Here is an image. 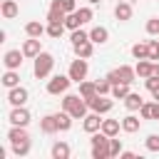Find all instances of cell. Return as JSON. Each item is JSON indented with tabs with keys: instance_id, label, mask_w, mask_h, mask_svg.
Wrapping results in <instances>:
<instances>
[{
	"instance_id": "obj_4",
	"label": "cell",
	"mask_w": 159,
	"mask_h": 159,
	"mask_svg": "<svg viewBox=\"0 0 159 159\" xmlns=\"http://www.w3.org/2000/svg\"><path fill=\"white\" fill-rule=\"evenodd\" d=\"M107 80H109L112 84H117V82H127V84H132V82L137 80V70L129 67V65H122V67L107 72Z\"/></svg>"
},
{
	"instance_id": "obj_26",
	"label": "cell",
	"mask_w": 159,
	"mask_h": 159,
	"mask_svg": "<svg viewBox=\"0 0 159 159\" xmlns=\"http://www.w3.org/2000/svg\"><path fill=\"white\" fill-rule=\"evenodd\" d=\"M132 57H134V60H147V57H149V47H147V42H137V45H132Z\"/></svg>"
},
{
	"instance_id": "obj_18",
	"label": "cell",
	"mask_w": 159,
	"mask_h": 159,
	"mask_svg": "<svg viewBox=\"0 0 159 159\" xmlns=\"http://www.w3.org/2000/svg\"><path fill=\"white\" fill-rule=\"evenodd\" d=\"M139 124H142V122H139V117H134V114H127V117L122 119V129H124L127 134H134V132L139 129Z\"/></svg>"
},
{
	"instance_id": "obj_9",
	"label": "cell",
	"mask_w": 159,
	"mask_h": 159,
	"mask_svg": "<svg viewBox=\"0 0 159 159\" xmlns=\"http://www.w3.org/2000/svg\"><path fill=\"white\" fill-rule=\"evenodd\" d=\"M27 97H30V94H27V89H25V87H20V84H17V87H12V89L7 92V102H10L12 107H25Z\"/></svg>"
},
{
	"instance_id": "obj_29",
	"label": "cell",
	"mask_w": 159,
	"mask_h": 159,
	"mask_svg": "<svg viewBox=\"0 0 159 159\" xmlns=\"http://www.w3.org/2000/svg\"><path fill=\"white\" fill-rule=\"evenodd\" d=\"M129 94V84L127 82H117V84H112V97L114 99H124Z\"/></svg>"
},
{
	"instance_id": "obj_34",
	"label": "cell",
	"mask_w": 159,
	"mask_h": 159,
	"mask_svg": "<svg viewBox=\"0 0 159 159\" xmlns=\"http://www.w3.org/2000/svg\"><path fill=\"white\" fill-rule=\"evenodd\" d=\"M97 94H112V82L104 77V80H97Z\"/></svg>"
},
{
	"instance_id": "obj_24",
	"label": "cell",
	"mask_w": 159,
	"mask_h": 159,
	"mask_svg": "<svg viewBox=\"0 0 159 159\" xmlns=\"http://www.w3.org/2000/svg\"><path fill=\"white\" fill-rule=\"evenodd\" d=\"M80 94L84 97V99H92L94 94H97V82H80Z\"/></svg>"
},
{
	"instance_id": "obj_40",
	"label": "cell",
	"mask_w": 159,
	"mask_h": 159,
	"mask_svg": "<svg viewBox=\"0 0 159 159\" xmlns=\"http://www.w3.org/2000/svg\"><path fill=\"white\" fill-rule=\"evenodd\" d=\"M139 114H142V119H152V104L144 102V104L139 107Z\"/></svg>"
},
{
	"instance_id": "obj_5",
	"label": "cell",
	"mask_w": 159,
	"mask_h": 159,
	"mask_svg": "<svg viewBox=\"0 0 159 159\" xmlns=\"http://www.w3.org/2000/svg\"><path fill=\"white\" fill-rule=\"evenodd\" d=\"M70 82H72L70 75H55V77L47 82V92H50V94H65V92L70 89Z\"/></svg>"
},
{
	"instance_id": "obj_30",
	"label": "cell",
	"mask_w": 159,
	"mask_h": 159,
	"mask_svg": "<svg viewBox=\"0 0 159 159\" xmlns=\"http://www.w3.org/2000/svg\"><path fill=\"white\" fill-rule=\"evenodd\" d=\"M65 27H67L65 22H47V35L57 40V37H62V32H65Z\"/></svg>"
},
{
	"instance_id": "obj_12",
	"label": "cell",
	"mask_w": 159,
	"mask_h": 159,
	"mask_svg": "<svg viewBox=\"0 0 159 159\" xmlns=\"http://www.w3.org/2000/svg\"><path fill=\"white\" fill-rule=\"evenodd\" d=\"M22 52H25V57H37V55L42 52V47H40V37H30V40H25V42H22Z\"/></svg>"
},
{
	"instance_id": "obj_33",
	"label": "cell",
	"mask_w": 159,
	"mask_h": 159,
	"mask_svg": "<svg viewBox=\"0 0 159 159\" xmlns=\"http://www.w3.org/2000/svg\"><path fill=\"white\" fill-rule=\"evenodd\" d=\"M72 45H77V42H84V40H89V32H84L82 27H77V30H72Z\"/></svg>"
},
{
	"instance_id": "obj_11",
	"label": "cell",
	"mask_w": 159,
	"mask_h": 159,
	"mask_svg": "<svg viewBox=\"0 0 159 159\" xmlns=\"http://www.w3.org/2000/svg\"><path fill=\"white\" fill-rule=\"evenodd\" d=\"M102 122H104V119H99V114H97V112H92V114H87V117H84L82 127H84V132H87V134H94V132H99V129H102Z\"/></svg>"
},
{
	"instance_id": "obj_23",
	"label": "cell",
	"mask_w": 159,
	"mask_h": 159,
	"mask_svg": "<svg viewBox=\"0 0 159 159\" xmlns=\"http://www.w3.org/2000/svg\"><path fill=\"white\" fill-rule=\"evenodd\" d=\"M2 84H5L7 89L17 87V84H20V75H17V70H7V72L2 75Z\"/></svg>"
},
{
	"instance_id": "obj_47",
	"label": "cell",
	"mask_w": 159,
	"mask_h": 159,
	"mask_svg": "<svg viewBox=\"0 0 159 159\" xmlns=\"http://www.w3.org/2000/svg\"><path fill=\"white\" fill-rule=\"evenodd\" d=\"M87 2H92V5H97V2H102V0H87Z\"/></svg>"
},
{
	"instance_id": "obj_17",
	"label": "cell",
	"mask_w": 159,
	"mask_h": 159,
	"mask_svg": "<svg viewBox=\"0 0 159 159\" xmlns=\"http://www.w3.org/2000/svg\"><path fill=\"white\" fill-rule=\"evenodd\" d=\"M55 117H57V127H60V132H67V129L72 127V119H75V117H72V114H70L67 109H62V112H57Z\"/></svg>"
},
{
	"instance_id": "obj_21",
	"label": "cell",
	"mask_w": 159,
	"mask_h": 159,
	"mask_svg": "<svg viewBox=\"0 0 159 159\" xmlns=\"http://www.w3.org/2000/svg\"><path fill=\"white\" fill-rule=\"evenodd\" d=\"M119 127H122V122H117V119H104L102 122V132L107 137H117L119 134Z\"/></svg>"
},
{
	"instance_id": "obj_2",
	"label": "cell",
	"mask_w": 159,
	"mask_h": 159,
	"mask_svg": "<svg viewBox=\"0 0 159 159\" xmlns=\"http://www.w3.org/2000/svg\"><path fill=\"white\" fill-rule=\"evenodd\" d=\"M109 139L112 137H107L102 129L92 134V139H89V144H92V159H109Z\"/></svg>"
},
{
	"instance_id": "obj_6",
	"label": "cell",
	"mask_w": 159,
	"mask_h": 159,
	"mask_svg": "<svg viewBox=\"0 0 159 159\" xmlns=\"http://www.w3.org/2000/svg\"><path fill=\"white\" fill-rule=\"evenodd\" d=\"M87 70H89V65H87V60L84 57H77V60H72V65H70V77H72V82H82L84 77H87Z\"/></svg>"
},
{
	"instance_id": "obj_8",
	"label": "cell",
	"mask_w": 159,
	"mask_h": 159,
	"mask_svg": "<svg viewBox=\"0 0 159 159\" xmlns=\"http://www.w3.org/2000/svg\"><path fill=\"white\" fill-rule=\"evenodd\" d=\"M22 57H25L22 50H7L5 57H2V65H5L7 70H20V67H22Z\"/></svg>"
},
{
	"instance_id": "obj_1",
	"label": "cell",
	"mask_w": 159,
	"mask_h": 159,
	"mask_svg": "<svg viewBox=\"0 0 159 159\" xmlns=\"http://www.w3.org/2000/svg\"><path fill=\"white\" fill-rule=\"evenodd\" d=\"M87 99L82 97V94H65V99H62V109H67L75 119H84L87 117Z\"/></svg>"
},
{
	"instance_id": "obj_27",
	"label": "cell",
	"mask_w": 159,
	"mask_h": 159,
	"mask_svg": "<svg viewBox=\"0 0 159 159\" xmlns=\"http://www.w3.org/2000/svg\"><path fill=\"white\" fill-rule=\"evenodd\" d=\"M7 139H10V142H22V139H30V137H27L25 127H17V124H12V129L7 132Z\"/></svg>"
},
{
	"instance_id": "obj_38",
	"label": "cell",
	"mask_w": 159,
	"mask_h": 159,
	"mask_svg": "<svg viewBox=\"0 0 159 159\" xmlns=\"http://www.w3.org/2000/svg\"><path fill=\"white\" fill-rule=\"evenodd\" d=\"M147 47H149V60H159V40H149Z\"/></svg>"
},
{
	"instance_id": "obj_39",
	"label": "cell",
	"mask_w": 159,
	"mask_h": 159,
	"mask_svg": "<svg viewBox=\"0 0 159 159\" xmlns=\"http://www.w3.org/2000/svg\"><path fill=\"white\" fill-rule=\"evenodd\" d=\"M147 32H149V35H157V37H159V17H152V20L147 22Z\"/></svg>"
},
{
	"instance_id": "obj_42",
	"label": "cell",
	"mask_w": 159,
	"mask_h": 159,
	"mask_svg": "<svg viewBox=\"0 0 159 159\" xmlns=\"http://www.w3.org/2000/svg\"><path fill=\"white\" fill-rule=\"evenodd\" d=\"M60 5H62V10H65V12H75V10H77L75 0H60Z\"/></svg>"
},
{
	"instance_id": "obj_37",
	"label": "cell",
	"mask_w": 159,
	"mask_h": 159,
	"mask_svg": "<svg viewBox=\"0 0 159 159\" xmlns=\"http://www.w3.org/2000/svg\"><path fill=\"white\" fill-rule=\"evenodd\" d=\"M144 144H147V149H149V152H159V134H149Z\"/></svg>"
},
{
	"instance_id": "obj_48",
	"label": "cell",
	"mask_w": 159,
	"mask_h": 159,
	"mask_svg": "<svg viewBox=\"0 0 159 159\" xmlns=\"http://www.w3.org/2000/svg\"><path fill=\"white\" fill-rule=\"evenodd\" d=\"M117 2H122V0H117Z\"/></svg>"
},
{
	"instance_id": "obj_35",
	"label": "cell",
	"mask_w": 159,
	"mask_h": 159,
	"mask_svg": "<svg viewBox=\"0 0 159 159\" xmlns=\"http://www.w3.org/2000/svg\"><path fill=\"white\" fill-rule=\"evenodd\" d=\"M75 12H77V17H80V22H82V25H87V22L92 20V10H89V7H77Z\"/></svg>"
},
{
	"instance_id": "obj_32",
	"label": "cell",
	"mask_w": 159,
	"mask_h": 159,
	"mask_svg": "<svg viewBox=\"0 0 159 159\" xmlns=\"http://www.w3.org/2000/svg\"><path fill=\"white\" fill-rule=\"evenodd\" d=\"M65 25H67L70 30H77V27H82V22H80V17H77V12H67V17H65Z\"/></svg>"
},
{
	"instance_id": "obj_46",
	"label": "cell",
	"mask_w": 159,
	"mask_h": 159,
	"mask_svg": "<svg viewBox=\"0 0 159 159\" xmlns=\"http://www.w3.org/2000/svg\"><path fill=\"white\" fill-rule=\"evenodd\" d=\"M152 94H154V99H159V87H154V89H152Z\"/></svg>"
},
{
	"instance_id": "obj_10",
	"label": "cell",
	"mask_w": 159,
	"mask_h": 159,
	"mask_svg": "<svg viewBox=\"0 0 159 159\" xmlns=\"http://www.w3.org/2000/svg\"><path fill=\"white\" fill-rule=\"evenodd\" d=\"M10 124L27 127V124H30V112H27L25 107H12V112H10Z\"/></svg>"
},
{
	"instance_id": "obj_43",
	"label": "cell",
	"mask_w": 159,
	"mask_h": 159,
	"mask_svg": "<svg viewBox=\"0 0 159 159\" xmlns=\"http://www.w3.org/2000/svg\"><path fill=\"white\" fill-rule=\"evenodd\" d=\"M152 119H159V99L152 102Z\"/></svg>"
},
{
	"instance_id": "obj_28",
	"label": "cell",
	"mask_w": 159,
	"mask_h": 159,
	"mask_svg": "<svg viewBox=\"0 0 159 159\" xmlns=\"http://www.w3.org/2000/svg\"><path fill=\"white\" fill-rule=\"evenodd\" d=\"M152 65H154V62H149V57H147V60H139L134 70H137V75H139V77H144V80H147V77L152 75Z\"/></svg>"
},
{
	"instance_id": "obj_36",
	"label": "cell",
	"mask_w": 159,
	"mask_h": 159,
	"mask_svg": "<svg viewBox=\"0 0 159 159\" xmlns=\"http://www.w3.org/2000/svg\"><path fill=\"white\" fill-rule=\"evenodd\" d=\"M119 154H122V142L112 137L109 139V157H119Z\"/></svg>"
},
{
	"instance_id": "obj_19",
	"label": "cell",
	"mask_w": 159,
	"mask_h": 159,
	"mask_svg": "<svg viewBox=\"0 0 159 159\" xmlns=\"http://www.w3.org/2000/svg\"><path fill=\"white\" fill-rule=\"evenodd\" d=\"M25 32H27V37H40L42 32H47V27H45L42 22L32 20V22H27V25H25Z\"/></svg>"
},
{
	"instance_id": "obj_41",
	"label": "cell",
	"mask_w": 159,
	"mask_h": 159,
	"mask_svg": "<svg viewBox=\"0 0 159 159\" xmlns=\"http://www.w3.org/2000/svg\"><path fill=\"white\" fill-rule=\"evenodd\" d=\"M144 84H147V89H149V92H152V89H154V87H159V77H154V75H149V77H147V80H144Z\"/></svg>"
},
{
	"instance_id": "obj_13",
	"label": "cell",
	"mask_w": 159,
	"mask_h": 159,
	"mask_svg": "<svg viewBox=\"0 0 159 159\" xmlns=\"http://www.w3.org/2000/svg\"><path fill=\"white\" fill-rule=\"evenodd\" d=\"M72 50H75V55L77 57H92V52H94V42L92 40H84V42H77V45H72Z\"/></svg>"
},
{
	"instance_id": "obj_44",
	"label": "cell",
	"mask_w": 159,
	"mask_h": 159,
	"mask_svg": "<svg viewBox=\"0 0 159 159\" xmlns=\"http://www.w3.org/2000/svg\"><path fill=\"white\" fill-rule=\"evenodd\" d=\"M119 157H122V159H134V157H137V154H134V152H122V154H119Z\"/></svg>"
},
{
	"instance_id": "obj_16",
	"label": "cell",
	"mask_w": 159,
	"mask_h": 159,
	"mask_svg": "<svg viewBox=\"0 0 159 159\" xmlns=\"http://www.w3.org/2000/svg\"><path fill=\"white\" fill-rule=\"evenodd\" d=\"M89 40H92L94 45H104V42L109 40V32H107V27H102V25L92 27V30H89Z\"/></svg>"
},
{
	"instance_id": "obj_31",
	"label": "cell",
	"mask_w": 159,
	"mask_h": 159,
	"mask_svg": "<svg viewBox=\"0 0 159 159\" xmlns=\"http://www.w3.org/2000/svg\"><path fill=\"white\" fill-rule=\"evenodd\" d=\"M10 144H12V152H15L17 157L30 154V139H22V142H10Z\"/></svg>"
},
{
	"instance_id": "obj_22",
	"label": "cell",
	"mask_w": 159,
	"mask_h": 159,
	"mask_svg": "<svg viewBox=\"0 0 159 159\" xmlns=\"http://www.w3.org/2000/svg\"><path fill=\"white\" fill-rule=\"evenodd\" d=\"M67 157H70V144L55 142L52 144V159H67Z\"/></svg>"
},
{
	"instance_id": "obj_15",
	"label": "cell",
	"mask_w": 159,
	"mask_h": 159,
	"mask_svg": "<svg viewBox=\"0 0 159 159\" xmlns=\"http://www.w3.org/2000/svg\"><path fill=\"white\" fill-rule=\"evenodd\" d=\"M114 17H117L119 22H127V20L132 17V5H129L127 0L117 2V7H114Z\"/></svg>"
},
{
	"instance_id": "obj_7",
	"label": "cell",
	"mask_w": 159,
	"mask_h": 159,
	"mask_svg": "<svg viewBox=\"0 0 159 159\" xmlns=\"http://www.w3.org/2000/svg\"><path fill=\"white\" fill-rule=\"evenodd\" d=\"M87 104H89V109L97 112V114H107V112L112 109V99H107L104 94H94L92 99H87Z\"/></svg>"
},
{
	"instance_id": "obj_20",
	"label": "cell",
	"mask_w": 159,
	"mask_h": 159,
	"mask_svg": "<svg viewBox=\"0 0 159 159\" xmlns=\"http://www.w3.org/2000/svg\"><path fill=\"white\" fill-rule=\"evenodd\" d=\"M142 104H144V99H142V97H139L137 92H129V94L124 97V107H127L129 112H134V109H139Z\"/></svg>"
},
{
	"instance_id": "obj_45",
	"label": "cell",
	"mask_w": 159,
	"mask_h": 159,
	"mask_svg": "<svg viewBox=\"0 0 159 159\" xmlns=\"http://www.w3.org/2000/svg\"><path fill=\"white\" fill-rule=\"evenodd\" d=\"M152 75H154V77H159V65H157V62L152 65Z\"/></svg>"
},
{
	"instance_id": "obj_25",
	"label": "cell",
	"mask_w": 159,
	"mask_h": 159,
	"mask_svg": "<svg viewBox=\"0 0 159 159\" xmlns=\"http://www.w3.org/2000/svg\"><path fill=\"white\" fill-rule=\"evenodd\" d=\"M0 10H2V17H5V20H12V17L17 15V2H15V0H2V7H0Z\"/></svg>"
},
{
	"instance_id": "obj_14",
	"label": "cell",
	"mask_w": 159,
	"mask_h": 159,
	"mask_svg": "<svg viewBox=\"0 0 159 159\" xmlns=\"http://www.w3.org/2000/svg\"><path fill=\"white\" fill-rule=\"evenodd\" d=\"M40 129H42L45 134H55V132H60V127H57V117H55V114H45V117L40 119Z\"/></svg>"
},
{
	"instance_id": "obj_3",
	"label": "cell",
	"mask_w": 159,
	"mask_h": 159,
	"mask_svg": "<svg viewBox=\"0 0 159 159\" xmlns=\"http://www.w3.org/2000/svg\"><path fill=\"white\" fill-rule=\"evenodd\" d=\"M52 65H55V57H52L50 52H40V55L35 57V67H32L35 77H37V80L47 77V75L52 72Z\"/></svg>"
}]
</instances>
